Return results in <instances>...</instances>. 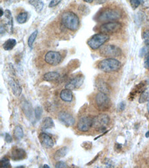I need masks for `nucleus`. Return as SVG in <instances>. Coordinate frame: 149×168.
Returning <instances> with one entry per match:
<instances>
[{
	"label": "nucleus",
	"mask_w": 149,
	"mask_h": 168,
	"mask_svg": "<svg viewBox=\"0 0 149 168\" xmlns=\"http://www.w3.org/2000/svg\"><path fill=\"white\" fill-rule=\"evenodd\" d=\"M122 17V12L116 7H106L100 11L96 16V20L100 22H114Z\"/></svg>",
	"instance_id": "obj_1"
},
{
	"label": "nucleus",
	"mask_w": 149,
	"mask_h": 168,
	"mask_svg": "<svg viewBox=\"0 0 149 168\" xmlns=\"http://www.w3.org/2000/svg\"><path fill=\"white\" fill-rule=\"evenodd\" d=\"M61 23L69 31L75 32L80 27V20L76 14L72 11H65L61 15Z\"/></svg>",
	"instance_id": "obj_2"
},
{
	"label": "nucleus",
	"mask_w": 149,
	"mask_h": 168,
	"mask_svg": "<svg viewBox=\"0 0 149 168\" xmlns=\"http://www.w3.org/2000/svg\"><path fill=\"white\" fill-rule=\"evenodd\" d=\"M121 66V63L115 58H107L101 60L98 63V68L100 70L107 73L118 71Z\"/></svg>",
	"instance_id": "obj_3"
},
{
	"label": "nucleus",
	"mask_w": 149,
	"mask_h": 168,
	"mask_svg": "<svg viewBox=\"0 0 149 168\" xmlns=\"http://www.w3.org/2000/svg\"><path fill=\"white\" fill-rule=\"evenodd\" d=\"M109 40V35L105 33H98L92 36L87 41V44L92 50H96L103 46Z\"/></svg>",
	"instance_id": "obj_4"
},
{
	"label": "nucleus",
	"mask_w": 149,
	"mask_h": 168,
	"mask_svg": "<svg viewBox=\"0 0 149 168\" xmlns=\"http://www.w3.org/2000/svg\"><path fill=\"white\" fill-rule=\"evenodd\" d=\"M95 105L98 110L105 112L110 109L111 105V102L110 98L108 97L107 94L100 92L96 94L95 98Z\"/></svg>",
	"instance_id": "obj_5"
},
{
	"label": "nucleus",
	"mask_w": 149,
	"mask_h": 168,
	"mask_svg": "<svg viewBox=\"0 0 149 168\" xmlns=\"http://www.w3.org/2000/svg\"><path fill=\"white\" fill-rule=\"evenodd\" d=\"M100 54L107 58H114L121 55L122 50L116 45L107 44L100 48Z\"/></svg>",
	"instance_id": "obj_6"
},
{
	"label": "nucleus",
	"mask_w": 149,
	"mask_h": 168,
	"mask_svg": "<svg viewBox=\"0 0 149 168\" xmlns=\"http://www.w3.org/2000/svg\"><path fill=\"white\" fill-rule=\"evenodd\" d=\"M110 123V118L107 114H102L93 118V126L98 131H105Z\"/></svg>",
	"instance_id": "obj_7"
},
{
	"label": "nucleus",
	"mask_w": 149,
	"mask_h": 168,
	"mask_svg": "<svg viewBox=\"0 0 149 168\" xmlns=\"http://www.w3.org/2000/svg\"><path fill=\"white\" fill-rule=\"evenodd\" d=\"M122 27L120 22L114 21V22H109L104 23L100 26L99 31L102 33L105 34H113L116 33L121 29Z\"/></svg>",
	"instance_id": "obj_8"
},
{
	"label": "nucleus",
	"mask_w": 149,
	"mask_h": 168,
	"mask_svg": "<svg viewBox=\"0 0 149 168\" xmlns=\"http://www.w3.org/2000/svg\"><path fill=\"white\" fill-rule=\"evenodd\" d=\"M45 61L50 66H57L62 61L61 54L56 51H49L45 55Z\"/></svg>",
	"instance_id": "obj_9"
},
{
	"label": "nucleus",
	"mask_w": 149,
	"mask_h": 168,
	"mask_svg": "<svg viewBox=\"0 0 149 168\" xmlns=\"http://www.w3.org/2000/svg\"><path fill=\"white\" fill-rule=\"evenodd\" d=\"M93 126V118L91 116H82L78 120L77 128L80 132H88Z\"/></svg>",
	"instance_id": "obj_10"
},
{
	"label": "nucleus",
	"mask_w": 149,
	"mask_h": 168,
	"mask_svg": "<svg viewBox=\"0 0 149 168\" xmlns=\"http://www.w3.org/2000/svg\"><path fill=\"white\" fill-rule=\"evenodd\" d=\"M58 120L67 127L73 126L75 123V119L70 113L62 111L58 114Z\"/></svg>",
	"instance_id": "obj_11"
},
{
	"label": "nucleus",
	"mask_w": 149,
	"mask_h": 168,
	"mask_svg": "<svg viewBox=\"0 0 149 168\" xmlns=\"http://www.w3.org/2000/svg\"><path fill=\"white\" fill-rule=\"evenodd\" d=\"M26 157V151L22 148H19L15 147L10 152V158L13 160H21Z\"/></svg>",
	"instance_id": "obj_12"
},
{
	"label": "nucleus",
	"mask_w": 149,
	"mask_h": 168,
	"mask_svg": "<svg viewBox=\"0 0 149 168\" xmlns=\"http://www.w3.org/2000/svg\"><path fill=\"white\" fill-rule=\"evenodd\" d=\"M84 82L83 77H76L75 78L71 79L69 82L65 85V88L67 89L73 90L77 88H79L82 86Z\"/></svg>",
	"instance_id": "obj_13"
},
{
	"label": "nucleus",
	"mask_w": 149,
	"mask_h": 168,
	"mask_svg": "<svg viewBox=\"0 0 149 168\" xmlns=\"http://www.w3.org/2000/svg\"><path fill=\"white\" fill-rule=\"evenodd\" d=\"M39 139L43 146L46 148H52L54 146V141L46 133H41L39 136Z\"/></svg>",
	"instance_id": "obj_14"
},
{
	"label": "nucleus",
	"mask_w": 149,
	"mask_h": 168,
	"mask_svg": "<svg viewBox=\"0 0 149 168\" xmlns=\"http://www.w3.org/2000/svg\"><path fill=\"white\" fill-rule=\"evenodd\" d=\"M8 84L10 86L11 91H12V94H14L15 97H19L21 94V88L19 86V84L17 82H16L14 79H10L8 81Z\"/></svg>",
	"instance_id": "obj_15"
},
{
	"label": "nucleus",
	"mask_w": 149,
	"mask_h": 168,
	"mask_svg": "<svg viewBox=\"0 0 149 168\" xmlns=\"http://www.w3.org/2000/svg\"><path fill=\"white\" fill-rule=\"evenodd\" d=\"M96 87L100 92H103L105 94H109L111 92V88L107 82L103 80H98L96 83Z\"/></svg>",
	"instance_id": "obj_16"
},
{
	"label": "nucleus",
	"mask_w": 149,
	"mask_h": 168,
	"mask_svg": "<svg viewBox=\"0 0 149 168\" xmlns=\"http://www.w3.org/2000/svg\"><path fill=\"white\" fill-rule=\"evenodd\" d=\"M4 15L6 17V23L5 26L6 27L8 28L10 34L13 33V19L12 17L10 11L9 10H6L4 13Z\"/></svg>",
	"instance_id": "obj_17"
},
{
	"label": "nucleus",
	"mask_w": 149,
	"mask_h": 168,
	"mask_svg": "<svg viewBox=\"0 0 149 168\" xmlns=\"http://www.w3.org/2000/svg\"><path fill=\"white\" fill-rule=\"evenodd\" d=\"M21 108L26 117L30 119L33 116V109L31 105L28 101H24L21 103Z\"/></svg>",
	"instance_id": "obj_18"
},
{
	"label": "nucleus",
	"mask_w": 149,
	"mask_h": 168,
	"mask_svg": "<svg viewBox=\"0 0 149 168\" xmlns=\"http://www.w3.org/2000/svg\"><path fill=\"white\" fill-rule=\"evenodd\" d=\"M145 87H146V83L144 82H141L135 86V88H134V90L130 93V97L129 100H133V99L137 93H142L143 92L145 91Z\"/></svg>",
	"instance_id": "obj_19"
},
{
	"label": "nucleus",
	"mask_w": 149,
	"mask_h": 168,
	"mask_svg": "<svg viewBox=\"0 0 149 168\" xmlns=\"http://www.w3.org/2000/svg\"><path fill=\"white\" fill-rule=\"evenodd\" d=\"M60 97L65 102H71L73 99V94L71 90L66 89L62 90L60 93Z\"/></svg>",
	"instance_id": "obj_20"
},
{
	"label": "nucleus",
	"mask_w": 149,
	"mask_h": 168,
	"mask_svg": "<svg viewBox=\"0 0 149 168\" xmlns=\"http://www.w3.org/2000/svg\"><path fill=\"white\" fill-rule=\"evenodd\" d=\"M43 78L46 82H53L60 78V74L55 71L48 72L43 75Z\"/></svg>",
	"instance_id": "obj_21"
},
{
	"label": "nucleus",
	"mask_w": 149,
	"mask_h": 168,
	"mask_svg": "<svg viewBox=\"0 0 149 168\" xmlns=\"http://www.w3.org/2000/svg\"><path fill=\"white\" fill-rule=\"evenodd\" d=\"M67 152H68V148H67V147H63V148L58 149V150H56V152L54 153V160H60L61 158H63L64 156H65L66 154H67Z\"/></svg>",
	"instance_id": "obj_22"
},
{
	"label": "nucleus",
	"mask_w": 149,
	"mask_h": 168,
	"mask_svg": "<svg viewBox=\"0 0 149 168\" xmlns=\"http://www.w3.org/2000/svg\"><path fill=\"white\" fill-rule=\"evenodd\" d=\"M54 127V123L53 120L50 117H46L43 119L42 123H41V128L43 130L50 129Z\"/></svg>",
	"instance_id": "obj_23"
},
{
	"label": "nucleus",
	"mask_w": 149,
	"mask_h": 168,
	"mask_svg": "<svg viewBox=\"0 0 149 168\" xmlns=\"http://www.w3.org/2000/svg\"><path fill=\"white\" fill-rule=\"evenodd\" d=\"M17 41L15 39H9L8 40H6L3 43V50L8 51L11 50L13 49L15 46H16Z\"/></svg>",
	"instance_id": "obj_24"
},
{
	"label": "nucleus",
	"mask_w": 149,
	"mask_h": 168,
	"mask_svg": "<svg viewBox=\"0 0 149 168\" xmlns=\"http://www.w3.org/2000/svg\"><path fill=\"white\" fill-rule=\"evenodd\" d=\"M30 3L33 5L35 7L36 10L39 13L43 10V6H44V3L41 0H30Z\"/></svg>",
	"instance_id": "obj_25"
},
{
	"label": "nucleus",
	"mask_w": 149,
	"mask_h": 168,
	"mask_svg": "<svg viewBox=\"0 0 149 168\" xmlns=\"http://www.w3.org/2000/svg\"><path fill=\"white\" fill-rule=\"evenodd\" d=\"M24 131L21 126H16L14 130V136L15 138L17 140H20L24 137Z\"/></svg>",
	"instance_id": "obj_26"
},
{
	"label": "nucleus",
	"mask_w": 149,
	"mask_h": 168,
	"mask_svg": "<svg viewBox=\"0 0 149 168\" xmlns=\"http://www.w3.org/2000/svg\"><path fill=\"white\" fill-rule=\"evenodd\" d=\"M27 19H28V13L26 12H23L19 13V14L18 15L16 20L17 22L19 24H24L26 21H27Z\"/></svg>",
	"instance_id": "obj_27"
},
{
	"label": "nucleus",
	"mask_w": 149,
	"mask_h": 168,
	"mask_svg": "<svg viewBox=\"0 0 149 168\" xmlns=\"http://www.w3.org/2000/svg\"><path fill=\"white\" fill-rule=\"evenodd\" d=\"M37 34H38V31H37V30H36V31H34L33 33L31 34L30 36L29 37V38H28V46H29L30 48H32V47H33V43L35 42V39H36V38H37Z\"/></svg>",
	"instance_id": "obj_28"
},
{
	"label": "nucleus",
	"mask_w": 149,
	"mask_h": 168,
	"mask_svg": "<svg viewBox=\"0 0 149 168\" xmlns=\"http://www.w3.org/2000/svg\"><path fill=\"white\" fill-rule=\"evenodd\" d=\"M149 100V93L148 92H147L146 90H145L141 94L140 97H139V102L140 103H145L146 101H148Z\"/></svg>",
	"instance_id": "obj_29"
},
{
	"label": "nucleus",
	"mask_w": 149,
	"mask_h": 168,
	"mask_svg": "<svg viewBox=\"0 0 149 168\" xmlns=\"http://www.w3.org/2000/svg\"><path fill=\"white\" fill-rule=\"evenodd\" d=\"M0 165H1V167H10V160L9 158L6 157H3L0 160Z\"/></svg>",
	"instance_id": "obj_30"
},
{
	"label": "nucleus",
	"mask_w": 149,
	"mask_h": 168,
	"mask_svg": "<svg viewBox=\"0 0 149 168\" xmlns=\"http://www.w3.org/2000/svg\"><path fill=\"white\" fill-rule=\"evenodd\" d=\"M41 115H42V109H41V107L40 106L36 107L35 109V116L36 119L40 120Z\"/></svg>",
	"instance_id": "obj_31"
},
{
	"label": "nucleus",
	"mask_w": 149,
	"mask_h": 168,
	"mask_svg": "<svg viewBox=\"0 0 149 168\" xmlns=\"http://www.w3.org/2000/svg\"><path fill=\"white\" fill-rule=\"evenodd\" d=\"M142 38L146 46H149V30L143 33Z\"/></svg>",
	"instance_id": "obj_32"
},
{
	"label": "nucleus",
	"mask_w": 149,
	"mask_h": 168,
	"mask_svg": "<svg viewBox=\"0 0 149 168\" xmlns=\"http://www.w3.org/2000/svg\"><path fill=\"white\" fill-rule=\"evenodd\" d=\"M141 0H130V3L133 9H136L141 4Z\"/></svg>",
	"instance_id": "obj_33"
},
{
	"label": "nucleus",
	"mask_w": 149,
	"mask_h": 168,
	"mask_svg": "<svg viewBox=\"0 0 149 168\" xmlns=\"http://www.w3.org/2000/svg\"><path fill=\"white\" fill-rule=\"evenodd\" d=\"M78 10H79V12L82 13V14H87L86 12L87 11H89V9L85 5L81 4V5L79 6Z\"/></svg>",
	"instance_id": "obj_34"
},
{
	"label": "nucleus",
	"mask_w": 149,
	"mask_h": 168,
	"mask_svg": "<svg viewBox=\"0 0 149 168\" xmlns=\"http://www.w3.org/2000/svg\"><path fill=\"white\" fill-rule=\"evenodd\" d=\"M148 49H149V48L148 46L143 47V48L140 50V52H139V56H140L141 57V56H144L146 55L147 52H149Z\"/></svg>",
	"instance_id": "obj_35"
},
{
	"label": "nucleus",
	"mask_w": 149,
	"mask_h": 168,
	"mask_svg": "<svg viewBox=\"0 0 149 168\" xmlns=\"http://www.w3.org/2000/svg\"><path fill=\"white\" fill-rule=\"evenodd\" d=\"M62 0H51L50 3H49V7L50 8H53L57 6Z\"/></svg>",
	"instance_id": "obj_36"
},
{
	"label": "nucleus",
	"mask_w": 149,
	"mask_h": 168,
	"mask_svg": "<svg viewBox=\"0 0 149 168\" xmlns=\"http://www.w3.org/2000/svg\"><path fill=\"white\" fill-rule=\"evenodd\" d=\"M144 67H145V68L149 69V52H147L146 55H145Z\"/></svg>",
	"instance_id": "obj_37"
},
{
	"label": "nucleus",
	"mask_w": 149,
	"mask_h": 168,
	"mask_svg": "<svg viewBox=\"0 0 149 168\" xmlns=\"http://www.w3.org/2000/svg\"><path fill=\"white\" fill-rule=\"evenodd\" d=\"M67 166L66 165L65 163H64L63 161H58L56 163L55 167L56 168H64V167H67Z\"/></svg>",
	"instance_id": "obj_38"
},
{
	"label": "nucleus",
	"mask_w": 149,
	"mask_h": 168,
	"mask_svg": "<svg viewBox=\"0 0 149 168\" xmlns=\"http://www.w3.org/2000/svg\"><path fill=\"white\" fill-rule=\"evenodd\" d=\"M5 141L7 143H11L12 141V138L8 133H6L5 135Z\"/></svg>",
	"instance_id": "obj_39"
},
{
	"label": "nucleus",
	"mask_w": 149,
	"mask_h": 168,
	"mask_svg": "<svg viewBox=\"0 0 149 168\" xmlns=\"http://www.w3.org/2000/svg\"><path fill=\"white\" fill-rule=\"evenodd\" d=\"M125 108V103L124 102H121L118 105V109L120 111H123Z\"/></svg>",
	"instance_id": "obj_40"
},
{
	"label": "nucleus",
	"mask_w": 149,
	"mask_h": 168,
	"mask_svg": "<svg viewBox=\"0 0 149 168\" xmlns=\"http://www.w3.org/2000/svg\"><path fill=\"white\" fill-rule=\"evenodd\" d=\"M141 3L145 8H149V0H141Z\"/></svg>",
	"instance_id": "obj_41"
},
{
	"label": "nucleus",
	"mask_w": 149,
	"mask_h": 168,
	"mask_svg": "<svg viewBox=\"0 0 149 168\" xmlns=\"http://www.w3.org/2000/svg\"><path fill=\"white\" fill-rule=\"evenodd\" d=\"M107 0H96V3H98V4H103V3H105Z\"/></svg>",
	"instance_id": "obj_42"
},
{
	"label": "nucleus",
	"mask_w": 149,
	"mask_h": 168,
	"mask_svg": "<svg viewBox=\"0 0 149 168\" xmlns=\"http://www.w3.org/2000/svg\"><path fill=\"white\" fill-rule=\"evenodd\" d=\"M84 1H85L87 3H91L94 0H83Z\"/></svg>",
	"instance_id": "obj_43"
},
{
	"label": "nucleus",
	"mask_w": 149,
	"mask_h": 168,
	"mask_svg": "<svg viewBox=\"0 0 149 168\" xmlns=\"http://www.w3.org/2000/svg\"><path fill=\"white\" fill-rule=\"evenodd\" d=\"M147 110L149 113V100L148 101V103H147Z\"/></svg>",
	"instance_id": "obj_44"
},
{
	"label": "nucleus",
	"mask_w": 149,
	"mask_h": 168,
	"mask_svg": "<svg viewBox=\"0 0 149 168\" xmlns=\"http://www.w3.org/2000/svg\"><path fill=\"white\" fill-rule=\"evenodd\" d=\"M145 136H146V138H148V137H149V131L147 132L146 133V135H145Z\"/></svg>",
	"instance_id": "obj_45"
},
{
	"label": "nucleus",
	"mask_w": 149,
	"mask_h": 168,
	"mask_svg": "<svg viewBox=\"0 0 149 168\" xmlns=\"http://www.w3.org/2000/svg\"><path fill=\"white\" fill-rule=\"evenodd\" d=\"M43 168H49V167H50V166H49L48 165H44L43 166Z\"/></svg>",
	"instance_id": "obj_46"
},
{
	"label": "nucleus",
	"mask_w": 149,
	"mask_h": 168,
	"mask_svg": "<svg viewBox=\"0 0 149 168\" xmlns=\"http://www.w3.org/2000/svg\"><path fill=\"white\" fill-rule=\"evenodd\" d=\"M3 9L1 8V17H2L3 16Z\"/></svg>",
	"instance_id": "obj_47"
}]
</instances>
